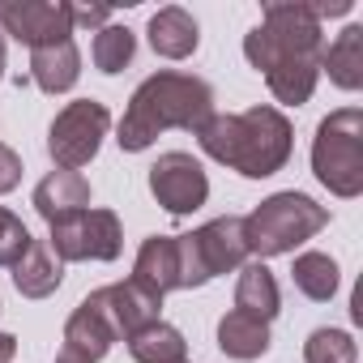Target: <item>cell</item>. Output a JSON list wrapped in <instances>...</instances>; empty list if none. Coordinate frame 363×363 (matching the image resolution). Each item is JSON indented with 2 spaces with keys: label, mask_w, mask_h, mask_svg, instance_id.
Listing matches in <instances>:
<instances>
[{
  "label": "cell",
  "mask_w": 363,
  "mask_h": 363,
  "mask_svg": "<svg viewBox=\"0 0 363 363\" xmlns=\"http://www.w3.org/2000/svg\"><path fill=\"white\" fill-rule=\"evenodd\" d=\"M320 22L312 13V5H265L261 26H252L244 35V56L257 73H265L269 90L278 103L286 107H303L320 82Z\"/></svg>",
  "instance_id": "cell-1"
},
{
  "label": "cell",
  "mask_w": 363,
  "mask_h": 363,
  "mask_svg": "<svg viewBox=\"0 0 363 363\" xmlns=\"http://www.w3.org/2000/svg\"><path fill=\"white\" fill-rule=\"evenodd\" d=\"M214 116V90L210 82L193 77V73H175L162 69L154 77H145L120 120V150L141 154L150 150L167 128H184V133H201V124Z\"/></svg>",
  "instance_id": "cell-2"
},
{
  "label": "cell",
  "mask_w": 363,
  "mask_h": 363,
  "mask_svg": "<svg viewBox=\"0 0 363 363\" xmlns=\"http://www.w3.org/2000/svg\"><path fill=\"white\" fill-rule=\"evenodd\" d=\"M197 141L214 162H223L248 179H269L274 171L286 167L295 133L278 107H248L240 116H210L201 124Z\"/></svg>",
  "instance_id": "cell-3"
},
{
  "label": "cell",
  "mask_w": 363,
  "mask_h": 363,
  "mask_svg": "<svg viewBox=\"0 0 363 363\" xmlns=\"http://www.w3.org/2000/svg\"><path fill=\"white\" fill-rule=\"evenodd\" d=\"M329 227V210L320 201H312L308 193H274L265 197L248 218H244V240H248V257L257 252L265 257H282L295 252L303 240H312L316 231Z\"/></svg>",
  "instance_id": "cell-4"
},
{
  "label": "cell",
  "mask_w": 363,
  "mask_h": 363,
  "mask_svg": "<svg viewBox=\"0 0 363 363\" xmlns=\"http://www.w3.org/2000/svg\"><path fill=\"white\" fill-rule=\"evenodd\" d=\"M312 171L342 201L363 193V111L359 107H337L316 124Z\"/></svg>",
  "instance_id": "cell-5"
},
{
  "label": "cell",
  "mask_w": 363,
  "mask_h": 363,
  "mask_svg": "<svg viewBox=\"0 0 363 363\" xmlns=\"http://www.w3.org/2000/svg\"><path fill=\"white\" fill-rule=\"evenodd\" d=\"M107 128H111V111H107L99 99H77V103H69V107L52 120V128H48V154H52V162H56L60 171L86 167V162L99 154Z\"/></svg>",
  "instance_id": "cell-6"
},
{
  "label": "cell",
  "mask_w": 363,
  "mask_h": 363,
  "mask_svg": "<svg viewBox=\"0 0 363 363\" xmlns=\"http://www.w3.org/2000/svg\"><path fill=\"white\" fill-rule=\"evenodd\" d=\"M48 244L60 261H116L124 248V231L111 210H86L56 223Z\"/></svg>",
  "instance_id": "cell-7"
},
{
  "label": "cell",
  "mask_w": 363,
  "mask_h": 363,
  "mask_svg": "<svg viewBox=\"0 0 363 363\" xmlns=\"http://www.w3.org/2000/svg\"><path fill=\"white\" fill-rule=\"evenodd\" d=\"M150 193L154 201L175 214V218H184L193 210L206 206L210 197V179H206V167L184 154V150H171V154H158V162L150 167Z\"/></svg>",
  "instance_id": "cell-8"
},
{
  "label": "cell",
  "mask_w": 363,
  "mask_h": 363,
  "mask_svg": "<svg viewBox=\"0 0 363 363\" xmlns=\"http://www.w3.org/2000/svg\"><path fill=\"white\" fill-rule=\"evenodd\" d=\"M0 35H13L30 52L65 43L73 39V5L65 0H0Z\"/></svg>",
  "instance_id": "cell-9"
},
{
  "label": "cell",
  "mask_w": 363,
  "mask_h": 363,
  "mask_svg": "<svg viewBox=\"0 0 363 363\" xmlns=\"http://www.w3.org/2000/svg\"><path fill=\"white\" fill-rule=\"evenodd\" d=\"M86 299L107 316L111 333L124 337V342H128L137 329L154 325V320H158V308H162V299H154L150 291H141L133 278H128V282H116V286H99V291H90Z\"/></svg>",
  "instance_id": "cell-10"
},
{
  "label": "cell",
  "mask_w": 363,
  "mask_h": 363,
  "mask_svg": "<svg viewBox=\"0 0 363 363\" xmlns=\"http://www.w3.org/2000/svg\"><path fill=\"white\" fill-rule=\"evenodd\" d=\"M193 244H197V257L206 265L210 278L218 274H231L248 261V240H244V218L227 214V218H214L206 223L201 231H193Z\"/></svg>",
  "instance_id": "cell-11"
},
{
  "label": "cell",
  "mask_w": 363,
  "mask_h": 363,
  "mask_svg": "<svg viewBox=\"0 0 363 363\" xmlns=\"http://www.w3.org/2000/svg\"><path fill=\"white\" fill-rule=\"evenodd\" d=\"M35 210L48 227L73 218V214H86L90 210V184L82 171H52L48 179H39L35 189Z\"/></svg>",
  "instance_id": "cell-12"
},
{
  "label": "cell",
  "mask_w": 363,
  "mask_h": 363,
  "mask_svg": "<svg viewBox=\"0 0 363 363\" xmlns=\"http://www.w3.org/2000/svg\"><path fill=\"white\" fill-rule=\"evenodd\" d=\"M133 282L162 299L167 291H179V261H175V235H150L133 261Z\"/></svg>",
  "instance_id": "cell-13"
},
{
  "label": "cell",
  "mask_w": 363,
  "mask_h": 363,
  "mask_svg": "<svg viewBox=\"0 0 363 363\" xmlns=\"http://www.w3.org/2000/svg\"><path fill=\"white\" fill-rule=\"evenodd\" d=\"M201 43V30H197V18L179 5H167L150 18V48L162 56V60H189Z\"/></svg>",
  "instance_id": "cell-14"
},
{
  "label": "cell",
  "mask_w": 363,
  "mask_h": 363,
  "mask_svg": "<svg viewBox=\"0 0 363 363\" xmlns=\"http://www.w3.org/2000/svg\"><path fill=\"white\" fill-rule=\"evenodd\" d=\"M65 282V261L52 252L48 240H30V248L18 257L13 265V286L26 295V299H48L56 286Z\"/></svg>",
  "instance_id": "cell-15"
},
{
  "label": "cell",
  "mask_w": 363,
  "mask_h": 363,
  "mask_svg": "<svg viewBox=\"0 0 363 363\" xmlns=\"http://www.w3.org/2000/svg\"><path fill=\"white\" fill-rule=\"evenodd\" d=\"M30 77L43 94H65L77 86L82 77V52L73 39L65 43H52V48H35L30 52Z\"/></svg>",
  "instance_id": "cell-16"
},
{
  "label": "cell",
  "mask_w": 363,
  "mask_h": 363,
  "mask_svg": "<svg viewBox=\"0 0 363 363\" xmlns=\"http://www.w3.org/2000/svg\"><path fill=\"white\" fill-rule=\"evenodd\" d=\"M111 342H120V337L111 333L107 316H103L90 299H82V303L73 308V316L65 320V350L82 354L86 363H99V359L111 350Z\"/></svg>",
  "instance_id": "cell-17"
},
{
  "label": "cell",
  "mask_w": 363,
  "mask_h": 363,
  "mask_svg": "<svg viewBox=\"0 0 363 363\" xmlns=\"http://www.w3.org/2000/svg\"><path fill=\"white\" fill-rule=\"evenodd\" d=\"M320 73H329L333 86L359 90L363 86V26H346L325 52H320Z\"/></svg>",
  "instance_id": "cell-18"
},
{
  "label": "cell",
  "mask_w": 363,
  "mask_h": 363,
  "mask_svg": "<svg viewBox=\"0 0 363 363\" xmlns=\"http://www.w3.org/2000/svg\"><path fill=\"white\" fill-rule=\"evenodd\" d=\"M278 303H282V295H278V282L265 269V261L244 265L240 282H235V312H248V316H257V320L269 325L278 316Z\"/></svg>",
  "instance_id": "cell-19"
},
{
  "label": "cell",
  "mask_w": 363,
  "mask_h": 363,
  "mask_svg": "<svg viewBox=\"0 0 363 363\" xmlns=\"http://www.w3.org/2000/svg\"><path fill=\"white\" fill-rule=\"evenodd\" d=\"M218 346H223V354L244 359V363L261 359L269 350V325L257 320V316H248V312H227L218 320Z\"/></svg>",
  "instance_id": "cell-20"
},
{
  "label": "cell",
  "mask_w": 363,
  "mask_h": 363,
  "mask_svg": "<svg viewBox=\"0 0 363 363\" xmlns=\"http://www.w3.org/2000/svg\"><path fill=\"white\" fill-rule=\"evenodd\" d=\"M128 354L137 363H179L189 354V342H184V333H179L175 325L154 320V325H145V329H137L128 337Z\"/></svg>",
  "instance_id": "cell-21"
},
{
  "label": "cell",
  "mask_w": 363,
  "mask_h": 363,
  "mask_svg": "<svg viewBox=\"0 0 363 363\" xmlns=\"http://www.w3.org/2000/svg\"><path fill=\"white\" fill-rule=\"evenodd\" d=\"M295 286L316 299V303H329L337 295V261L329 252H299L295 257V269H291Z\"/></svg>",
  "instance_id": "cell-22"
},
{
  "label": "cell",
  "mask_w": 363,
  "mask_h": 363,
  "mask_svg": "<svg viewBox=\"0 0 363 363\" xmlns=\"http://www.w3.org/2000/svg\"><path fill=\"white\" fill-rule=\"evenodd\" d=\"M90 56H94V69L99 73H124L133 65V56H137V35L128 26H103L94 35Z\"/></svg>",
  "instance_id": "cell-23"
},
{
  "label": "cell",
  "mask_w": 363,
  "mask_h": 363,
  "mask_svg": "<svg viewBox=\"0 0 363 363\" xmlns=\"http://www.w3.org/2000/svg\"><path fill=\"white\" fill-rule=\"evenodd\" d=\"M359 346L346 329H312L303 342V363H354Z\"/></svg>",
  "instance_id": "cell-24"
},
{
  "label": "cell",
  "mask_w": 363,
  "mask_h": 363,
  "mask_svg": "<svg viewBox=\"0 0 363 363\" xmlns=\"http://www.w3.org/2000/svg\"><path fill=\"white\" fill-rule=\"evenodd\" d=\"M30 248V231L18 214H9L5 206H0V265H18V257Z\"/></svg>",
  "instance_id": "cell-25"
},
{
  "label": "cell",
  "mask_w": 363,
  "mask_h": 363,
  "mask_svg": "<svg viewBox=\"0 0 363 363\" xmlns=\"http://www.w3.org/2000/svg\"><path fill=\"white\" fill-rule=\"evenodd\" d=\"M175 261H179V291H193V286H206L210 274L197 257V244H193V231L189 235H175Z\"/></svg>",
  "instance_id": "cell-26"
},
{
  "label": "cell",
  "mask_w": 363,
  "mask_h": 363,
  "mask_svg": "<svg viewBox=\"0 0 363 363\" xmlns=\"http://www.w3.org/2000/svg\"><path fill=\"white\" fill-rule=\"evenodd\" d=\"M18 184H22V158H18V150H9L0 141V197L13 193Z\"/></svg>",
  "instance_id": "cell-27"
},
{
  "label": "cell",
  "mask_w": 363,
  "mask_h": 363,
  "mask_svg": "<svg viewBox=\"0 0 363 363\" xmlns=\"http://www.w3.org/2000/svg\"><path fill=\"white\" fill-rule=\"evenodd\" d=\"M111 18V9L103 5H73V26H86V30H103Z\"/></svg>",
  "instance_id": "cell-28"
},
{
  "label": "cell",
  "mask_w": 363,
  "mask_h": 363,
  "mask_svg": "<svg viewBox=\"0 0 363 363\" xmlns=\"http://www.w3.org/2000/svg\"><path fill=\"white\" fill-rule=\"evenodd\" d=\"M13 354H18V337L0 333V363H13Z\"/></svg>",
  "instance_id": "cell-29"
},
{
  "label": "cell",
  "mask_w": 363,
  "mask_h": 363,
  "mask_svg": "<svg viewBox=\"0 0 363 363\" xmlns=\"http://www.w3.org/2000/svg\"><path fill=\"white\" fill-rule=\"evenodd\" d=\"M56 363H86V359H82V354H73V350H65V346H60V354H56Z\"/></svg>",
  "instance_id": "cell-30"
},
{
  "label": "cell",
  "mask_w": 363,
  "mask_h": 363,
  "mask_svg": "<svg viewBox=\"0 0 363 363\" xmlns=\"http://www.w3.org/2000/svg\"><path fill=\"white\" fill-rule=\"evenodd\" d=\"M0 77H5V35H0Z\"/></svg>",
  "instance_id": "cell-31"
},
{
  "label": "cell",
  "mask_w": 363,
  "mask_h": 363,
  "mask_svg": "<svg viewBox=\"0 0 363 363\" xmlns=\"http://www.w3.org/2000/svg\"><path fill=\"white\" fill-rule=\"evenodd\" d=\"M179 363H189V359H179Z\"/></svg>",
  "instance_id": "cell-32"
}]
</instances>
